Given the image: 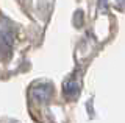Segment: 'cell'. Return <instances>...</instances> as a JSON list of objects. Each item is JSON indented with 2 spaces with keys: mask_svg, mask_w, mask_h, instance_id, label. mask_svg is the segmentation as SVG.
I'll use <instances>...</instances> for the list:
<instances>
[{
  "mask_svg": "<svg viewBox=\"0 0 125 123\" xmlns=\"http://www.w3.org/2000/svg\"><path fill=\"white\" fill-rule=\"evenodd\" d=\"M119 3H120L122 6H125V0H119Z\"/></svg>",
  "mask_w": 125,
  "mask_h": 123,
  "instance_id": "cell-2",
  "label": "cell"
},
{
  "mask_svg": "<svg viewBox=\"0 0 125 123\" xmlns=\"http://www.w3.org/2000/svg\"><path fill=\"white\" fill-rule=\"evenodd\" d=\"M66 92H69V94H70V92L77 94V92H78V86H77L75 83H72V84H67V86H66Z\"/></svg>",
  "mask_w": 125,
  "mask_h": 123,
  "instance_id": "cell-1",
  "label": "cell"
}]
</instances>
